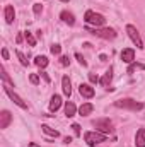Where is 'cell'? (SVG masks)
<instances>
[{
  "mask_svg": "<svg viewBox=\"0 0 145 147\" xmlns=\"http://www.w3.org/2000/svg\"><path fill=\"white\" fill-rule=\"evenodd\" d=\"M106 139H108V135L101 134L97 130H89L84 134V142L89 147H94L96 144H103V142H106Z\"/></svg>",
  "mask_w": 145,
  "mask_h": 147,
  "instance_id": "obj_1",
  "label": "cell"
},
{
  "mask_svg": "<svg viewBox=\"0 0 145 147\" xmlns=\"http://www.w3.org/2000/svg\"><path fill=\"white\" fill-rule=\"evenodd\" d=\"M84 21H85L87 26H94V28H103L104 22H106L104 16H103V14H97V12H94V10H87V12L84 14Z\"/></svg>",
  "mask_w": 145,
  "mask_h": 147,
  "instance_id": "obj_2",
  "label": "cell"
},
{
  "mask_svg": "<svg viewBox=\"0 0 145 147\" xmlns=\"http://www.w3.org/2000/svg\"><path fill=\"white\" fill-rule=\"evenodd\" d=\"M114 106H116V108H123V110H130V111H140V110H144V103L135 101V99H132V98L118 99V101H114Z\"/></svg>",
  "mask_w": 145,
  "mask_h": 147,
  "instance_id": "obj_3",
  "label": "cell"
},
{
  "mask_svg": "<svg viewBox=\"0 0 145 147\" xmlns=\"http://www.w3.org/2000/svg\"><path fill=\"white\" fill-rule=\"evenodd\" d=\"M85 31L97 38H103V39H114L116 38V31L113 28H89L87 26Z\"/></svg>",
  "mask_w": 145,
  "mask_h": 147,
  "instance_id": "obj_4",
  "label": "cell"
},
{
  "mask_svg": "<svg viewBox=\"0 0 145 147\" xmlns=\"http://www.w3.org/2000/svg\"><path fill=\"white\" fill-rule=\"evenodd\" d=\"M3 91H5V94L12 99V103H14L15 106H19L21 110H28V103H26L17 92H14V89L10 87V84H5V82H3Z\"/></svg>",
  "mask_w": 145,
  "mask_h": 147,
  "instance_id": "obj_5",
  "label": "cell"
},
{
  "mask_svg": "<svg viewBox=\"0 0 145 147\" xmlns=\"http://www.w3.org/2000/svg\"><path fill=\"white\" fill-rule=\"evenodd\" d=\"M126 34H128V38L133 41V45L138 48V50H144V39H142V36H140V33H138V29L133 26V24H126Z\"/></svg>",
  "mask_w": 145,
  "mask_h": 147,
  "instance_id": "obj_6",
  "label": "cell"
},
{
  "mask_svg": "<svg viewBox=\"0 0 145 147\" xmlns=\"http://www.w3.org/2000/svg\"><path fill=\"white\" fill-rule=\"evenodd\" d=\"M92 125L96 127V130L97 132H101V134H113V121L109 120V118H97V120H94L92 121Z\"/></svg>",
  "mask_w": 145,
  "mask_h": 147,
  "instance_id": "obj_7",
  "label": "cell"
},
{
  "mask_svg": "<svg viewBox=\"0 0 145 147\" xmlns=\"http://www.w3.org/2000/svg\"><path fill=\"white\" fill-rule=\"evenodd\" d=\"M121 60L125 62V63H133L135 62V50L133 48H123V51H121Z\"/></svg>",
  "mask_w": 145,
  "mask_h": 147,
  "instance_id": "obj_8",
  "label": "cell"
},
{
  "mask_svg": "<svg viewBox=\"0 0 145 147\" xmlns=\"http://www.w3.org/2000/svg\"><path fill=\"white\" fill-rule=\"evenodd\" d=\"M79 92H80V96H84L87 99L94 98V94H96V91H94V87L91 84H80L79 86Z\"/></svg>",
  "mask_w": 145,
  "mask_h": 147,
  "instance_id": "obj_9",
  "label": "cell"
},
{
  "mask_svg": "<svg viewBox=\"0 0 145 147\" xmlns=\"http://www.w3.org/2000/svg\"><path fill=\"white\" fill-rule=\"evenodd\" d=\"M10 121H12V113L9 110H3L0 113V128H2V130L7 128V127L10 125Z\"/></svg>",
  "mask_w": 145,
  "mask_h": 147,
  "instance_id": "obj_10",
  "label": "cell"
},
{
  "mask_svg": "<svg viewBox=\"0 0 145 147\" xmlns=\"http://www.w3.org/2000/svg\"><path fill=\"white\" fill-rule=\"evenodd\" d=\"M111 80H113V67H109L108 70L104 72V75L99 79V84H101L104 89H109V86H111Z\"/></svg>",
  "mask_w": 145,
  "mask_h": 147,
  "instance_id": "obj_11",
  "label": "cell"
},
{
  "mask_svg": "<svg viewBox=\"0 0 145 147\" xmlns=\"http://www.w3.org/2000/svg\"><path fill=\"white\" fill-rule=\"evenodd\" d=\"M60 106H62V96L53 94L51 99H50V111L51 113H56V111L60 110Z\"/></svg>",
  "mask_w": 145,
  "mask_h": 147,
  "instance_id": "obj_12",
  "label": "cell"
},
{
  "mask_svg": "<svg viewBox=\"0 0 145 147\" xmlns=\"http://www.w3.org/2000/svg\"><path fill=\"white\" fill-rule=\"evenodd\" d=\"M62 89H63V94H65L67 98L72 96V82H70L68 75H63V77H62Z\"/></svg>",
  "mask_w": 145,
  "mask_h": 147,
  "instance_id": "obj_13",
  "label": "cell"
},
{
  "mask_svg": "<svg viewBox=\"0 0 145 147\" xmlns=\"http://www.w3.org/2000/svg\"><path fill=\"white\" fill-rule=\"evenodd\" d=\"M3 16H5V22H7V24H12L14 19H15V10H14V7H12V5H5Z\"/></svg>",
  "mask_w": 145,
  "mask_h": 147,
  "instance_id": "obj_14",
  "label": "cell"
},
{
  "mask_svg": "<svg viewBox=\"0 0 145 147\" xmlns=\"http://www.w3.org/2000/svg\"><path fill=\"white\" fill-rule=\"evenodd\" d=\"M60 19L65 24H68V26H73L75 24V16H73L72 12H68V10H62L60 12Z\"/></svg>",
  "mask_w": 145,
  "mask_h": 147,
  "instance_id": "obj_15",
  "label": "cell"
},
{
  "mask_svg": "<svg viewBox=\"0 0 145 147\" xmlns=\"http://www.w3.org/2000/svg\"><path fill=\"white\" fill-rule=\"evenodd\" d=\"M135 147H145V128H138L135 134Z\"/></svg>",
  "mask_w": 145,
  "mask_h": 147,
  "instance_id": "obj_16",
  "label": "cell"
},
{
  "mask_svg": "<svg viewBox=\"0 0 145 147\" xmlns=\"http://www.w3.org/2000/svg\"><path fill=\"white\" fill-rule=\"evenodd\" d=\"M75 113H77L75 103H73V101H67V103H65V116H67V118H72V116H75Z\"/></svg>",
  "mask_w": 145,
  "mask_h": 147,
  "instance_id": "obj_17",
  "label": "cell"
},
{
  "mask_svg": "<svg viewBox=\"0 0 145 147\" xmlns=\"http://www.w3.org/2000/svg\"><path fill=\"white\" fill-rule=\"evenodd\" d=\"M94 111V105L92 103H84L80 108H79V115L80 116H87V115H91Z\"/></svg>",
  "mask_w": 145,
  "mask_h": 147,
  "instance_id": "obj_18",
  "label": "cell"
},
{
  "mask_svg": "<svg viewBox=\"0 0 145 147\" xmlns=\"http://www.w3.org/2000/svg\"><path fill=\"white\" fill-rule=\"evenodd\" d=\"M48 63H50V60H48V57H44V55H38L36 58H34V65L39 67V69H46Z\"/></svg>",
  "mask_w": 145,
  "mask_h": 147,
  "instance_id": "obj_19",
  "label": "cell"
},
{
  "mask_svg": "<svg viewBox=\"0 0 145 147\" xmlns=\"http://www.w3.org/2000/svg\"><path fill=\"white\" fill-rule=\"evenodd\" d=\"M41 130H43L48 137H53V139H56V137L60 135V132H58V130H55V128H51L50 125H41Z\"/></svg>",
  "mask_w": 145,
  "mask_h": 147,
  "instance_id": "obj_20",
  "label": "cell"
},
{
  "mask_svg": "<svg viewBox=\"0 0 145 147\" xmlns=\"http://www.w3.org/2000/svg\"><path fill=\"white\" fill-rule=\"evenodd\" d=\"M135 70H145V65H144V63H137V62H133V63H130V65H128V70H126V72L133 74Z\"/></svg>",
  "mask_w": 145,
  "mask_h": 147,
  "instance_id": "obj_21",
  "label": "cell"
},
{
  "mask_svg": "<svg viewBox=\"0 0 145 147\" xmlns=\"http://www.w3.org/2000/svg\"><path fill=\"white\" fill-rule=\"evenodd\" d=\"M24 39H26V43H28L29 46H36V38L33 36V33L24 31Z\"/></svg>",
  "mask_w": 145,
  "mask_h": 147,
  "instance_id": "obj_22",
  "label": "cell"
},
{
  "mask_svg": "<svg viewBox=\"0 0 145 147\" xmlns=\"http://www.w3.org/2000/svg\"><path fill=\"white\" fill-rule=\"evenodd\" d=\"M0 74H2V79H3L5 84H10V86L14 84V80L9 77V74H7V70H5V67H0Z\"/></svg>",
  "mask_w": 145,
  "mask_h": 147,
  "instance_id": "obj_23",
  "label": "cell"
},
{
  "mask_svg": "<svg viewBox=\"0 0 145 147\" xmlns=\"http://www.w3.org/2000/svg\"><path fill=\"white\" fill-rule=\"evenodd\" d=\"M15 55H17V58H19V62H21V65H24V67H28L29 65V62H28V58H26V55L22 53V51H15Z\"/></svg>",
  "mask_w": 145,
  "mask_h": 147,
  "instance_id": "obj_24",
  "label": "cell"
},
{
  "mask_svg": "<svg viewBox=\"0 0 145 147\" xmlns=\"http://www.w3.org/2000/svg\"><path fill=\"white\" fill-rule=\"evenodd\" d=\"M50 51H51L53 55H60V53H62V46H60L58 43H53V45L50 46Z\"/></svg>",
  "mask_w": 145,
  "mask_h": 147,
  "instance_id": "obj_25",
  "label": "cell"
},
{
  "mask_svg": "<svg viewBox=\"0 0 145 147\" xmlns=\"http://www.w3.org/2000/svg\"><path fill=\"white\" fill-rule=\"evenodd\" d=\"M60 65H62V67H68V65H70L68 55H62V57H60Z\"/></svg>",
  "mask_w": 145,
  "mask_h": 147,
  "instance_id": "obj_26",
  "label": "cell"
},
{
  "mask_svg": "<svg viewBox=\"0 0 145 147\" xmlns=\"http://www.w3.org/2000/svg\"><path fill=\"white\" fill-rule=\"evenodd\" d=\"M75 58H77V62H79L82 67H87V62H85V58H84L80 53H75Z\"/></svg>",
  "mask_w": 145,
  "mask_h": 147,
  "instance_id": "obj_27",
  "label": "cell"
},
{
  "mask_svg": "<svg viewBox=\"0 0 145 147\" xmlns=\"http://www.w3.org/2000/svg\"><path fill=\"white\" fill-rule=\"evenodd\" d=\"M33 12H34V16H39V14L43 12V5H41V3H34V5H33Z\"/></svg>",
  "mask_w": 145,
  "mask_h": 147,
  "instance_id": "obj_28",
  "label": "cell"
},
{
  "mask_svg": "<svg viewBox=\"0 0 145 147\" xmlns=\"http://www.w3.org/2000/svg\"><path fill=\"white\" fill-rule=\"evenodd\" d=\"M29 80H31V84L38 86V84H39V74H31V75H29Z\"/></svg>",
  "mask_w": 145,
  "mask_h": 147,
  "instance_id": "obj_29",
  "label": "cell"
},
{
  "mask_svg": "<svg viewBox=\"0 0 145 147\" xmlns=\"http://www.w3.org/2000/svg\"><path fill=\"white\" fill-rule=\"evenodd\" d=\"M39 77H43L46 84H50V82H51V79H50V75H48V74L44 72V70H41V72H39Z\"/></svg>",
  "mask_w": 145,
  "mask_h": 147,
  "instance_id": "obj_30",
  "label": "cell"
},
{
  "mask_svg": "<svg viewBox=\"0 0 145 147\" xmlns=\"http://www.w3.org/2000/svg\"><path fill=\"white\" fill-rule=\"evenodd\" d=\"M89 80H91V84H97L99 82V77L96 74H89Z\"/></svg>",
  "mask_w": 145,
  "mask_h": 147,
  "instance_id": "obj_31",
  "label": "cell"
},
{
  "mask_svg": "<svg viewBox=\"0 0 145 147\" xmlns=\"http://www.w3.org/2000/svg\"><path fill=\"white\" fill-rule=\"evenodd\" d=\"M72 130L75 135H80V125H77V123H73L72 125Z\"/></svg>",
  "mask_w": 145,
  "mask_h": 147,
  "instance_id": "obj_32",
  "label": "cell"
},
{
  "mask_svg": "<svg viewBox=\"0 0 145 147\" xmlns=\"http://www.w3.org/2000/svg\"><path fill=\"white\" fill-rule=\"evenodd\" d=\"M2 58L3 60H9V50L7 48H2Z\"/></svg>",
  "mask_w": 145,
  "mask_h": 147,
  "instance_id": "obj_33",
  "label": "cell"
},
{
  "mask_svg": "<svg viewBox=\"0 0 145 147\" xmlns=\"http://www.w3.org/2000/svg\"><path fill=\"white\" fill-rule=\"evenodd\" d=\"M22 39H24V34H21V33H19L17 38H15V41H17V43H22Z\"/></svg>",
  "mask_w": 145,
  "mask_h": 147,
  "instance_id": "obj_34",
  "label": "cell"
},
{
  "mask_svg": "<svg viewBox=\"0 0 145 147\" xmlns=\"http://www.w3.org/2000/svg\"><path fill=\"white\" fill-rule=\"evenodd\" d=\"M99 60H101V62H106V60H108V57H106V55H99Z\"/></svg>",
  "mask_w": 145,
  "mask_h": 147,
  "instance_id": "obj_35",
  "label": "cell"
},
{
  "mask_svg": "<svg viewBox=\"0 0 145 147\" xmlns=\"http://www.w3.org/2000/svg\"><path fill=\"white\" fill-rule=\"evenodd\" d=\"M63 142H65V144H70V142H72V137H65Z\"/></svg>",
  "mask_w": 145,
  "mask_h": 147,
  "instance_id": "obj_36",
  "label": "cell"
},
{
  "mask_svg": "<svg viewBox=\"0 0 145 147\" xmlns=\"http://www.w3.org/2000/svg\"><path fill=\"white\" fill-rule=\"evenodd\" d=\"M29 147H39L38 144H29Z\"/></svg>",
  "mask_w": 145,
  "mask_h": 147,
  "instance_id": "obj_37",
  "label": "cell"
},
{
  "mask_svg": "<svg viewBox=\"0 0 145 147\" xmlns=\"http://www.w3.org/2000/svg\"><path fill=\"white\" fill-rule=\"evenodd\" d=\"M60 2H70V0H60Z\"/></svg>",
  "mask_w": 145,
  "mask_h": 147,
  "instance_id": "obj_38",
  "label": "cell"
}]
</instances>
